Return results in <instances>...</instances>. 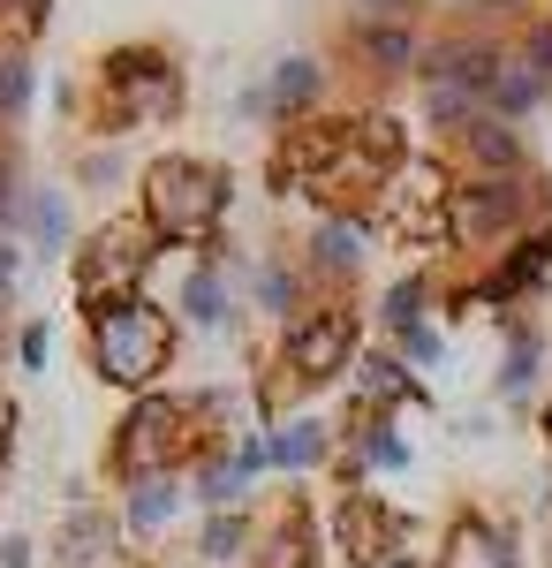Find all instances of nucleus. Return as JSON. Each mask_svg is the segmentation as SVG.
Masks as SVG:
<instances>
[{
  "label": "nucleus",
  "mask_w": 552,
  "mask_h": 568,
  "mask_svg": "<svg viewBox=\"0 0 552 568\" xmlns=\"http://www.w3.org/2000/svg\"><path fill=\"white\" fill-rule=\"evenodd\" d=\"M91 364L114 387H152L174 364V318L160 304H144V296L122 311H99L91 318Z\"/></svg>",
  "instance_id": "7ed1b4c3"
},
{
  "label": "nucleus",
  "mask_w": 552,
  "mask_h": 568,
  "mask_svg": "<svg viewBox=\"0 0 552 568\" xmlns=\"http://www.w3.org/2000/svg\"><path fill=\"white\" fill-rule=\"evenodd\" d=\"M227 197H235L227 168L190 160V152L182 160H160L144 175V227L160 243H213V227L227 220Z\"/></svg>",
  "instance_id": "f03ea898"
},
{
  "label": "nucleus",
  "mask_w": 552,
  "mask_h": 568,
  "mask_svg": "<svg viewBox=\"0 0 552 568\" xmlns=\"http://www.w3.org/2000/svg\"><path fill=\"white\" fill-rule=\"evenodd\" d=\"M23 99H31V69L23 61H0V114H23Z\"/></svg>",
  "instance_id": "bb28decb"
},
{
  "label": "nucleus",
  "mask_w": 552,
  "mask_h": 568,
  "mask_svg": "<svg viewBox=\"0 0 552 568\" xmlns=\"http://www.w3.org/2000/svg\"><path fill=\"white\" fill-rule=\"evenodd\" d=\"M364 235H371L364 213H334L318 227V243H310V265H318V273H356V265H364Z\"/></svg>",
  "instance_id": "4468645a"
},
{
  "label": "nucleus",
  "mask_w": 552,
  "mask_h": 568,
  "mask_svg": "<svg viewBox=\"0 0 552 568\" xmlns=\"http://www.w3.org/2000/svg\"><path fill=\"white\" fill-rule=\"evenodd\" d=\"M182 106V69H174L160 45H129L106 53V122L114 130H152Z\"/></svg>",
  "instance_id": "0eeeda50"
},
{
  "label": "nucleus",
  "mask_w": 552,
  "mask_h": 568,
  "mask_svg": "<svg viewBox=\"0 0 552 568\" xmlns=\"http://www.w3.org/2000/svg\"><path fill=\"white\" fill-rule=\"evenodd\" d=\"M31 227H39V243H61V235H69V213H61V197H31Z\"/></svg>",
  "instance_id": "cd10ccee"
},
{
  "label": "nucleus",
  "mask_w": 552,
  "mask_h": 568,
  "mask_svg": "<svg viewBox=\"0 0 552 568\" xmlns=\"http://www.w3.org/2000/svg\"><path fill=\"white\" fill-rule=\"evenodd\" d=\"M371 227L393 251H454V182H447V168H431V160L425 168H401L386 182Z\"/></svg>",
  "instance_id": "20e7f679"
},
{
  "label": "nucleus",
  "mask_w": 552,
  "mask_h": 568,
  "mask_svg": "<svg viewBox=\"0 0 552 568\" xmlns=\"http://www.w3.org/2000/svg\"><path fill=\"white\" fill-rule=\"evenodd\" d=\"M257 296H265V311H288V318H296V281H288L280 265H265V273H257Z\"/></svg>",
  "instance_id": "a878e982"
},
{
  "label": "nucleus",
  "mask_w": 552,
  "mask_h": 568,
  "mask_svg": "<svg viewBox=\"0 0 552 568\" xmlns=\"http://www.w3.org/2000/svg\"><path fill=\"white\" fill-rule=\"evenodd\" d=\"M401 122L386 114H356V122H303V130L280 136V160H273V182L280 190H303L334 213H356V197H386V182L401 175Z\"/></svg>",
  "instance_id": "f257e3e1"
},
{
  "label": "nucleus",
  "mask_w": 552,
  "mask_h": 568,
  "mask_svg": "<svg viewBox=\"0 0 552 568\" xmlns=\"http://www.w3.org/2000/svg\"><path fill=\"white\" fill-rule=\"evenodd\" d=\"M417 394H425V387H417L401 364L371 356V364H364V379H356V409H364V402H371V409H393V402H417Z\"/></svg>",
  "instance_id": "f3484780"
},
{
  "label": "nucleus",
  "mask_w": 552,
  "mask_h": 568,
  "mask_svg": "<svg viewBox=\"0 0 552 568\" xmlns=\"http://www.w3.org/2000/svg\"><path fill=\"white\" fill-rule=\"evenodd\" d=\"M530 69L552 84V23H538V31H530Z\"/></svg>",
  "instance_id": "c85d7f7f"
},
{
  "label": "nucleus",
  "mask_w": 552,
  "mask_h": 568,
  "mask_svg": "<svg viewBox=\"0 0 552 568\" xmlns=\"http://www.w3.org/2000/svg\"><path fill=\"white\" fill-rule=\"evenodd\" d=\"M182 311H190L197 326H219V318H227V288H219L213 265H197V273H190V288H182Z\"/></svg>",
  "instance_id": "aec40b11"
},
{
  "label": "nucleus",
  "mask_w": 552,
  "mask_h": 568,
  "mask_svg": "<svg viewBox=\"0 0 552 568\" xmlns=\"http://www.w3.org/2000/svg\"><path fill=\"white\" fill-rule=\"evenodd\" d=\"M99 546H106V524L99 516H76L69 524V561H99Z\"/></svg>",
  "instance_id": "393cba45"
},
{
  "label": "nucleus",
  "mask_w": 552,
  "mask_h": 568,
  "mask_svg": "<svg viewBox=\"0 0 552 568\" xmlns=\"http://www.w3.org/2000/svg\"><path fill=\"white\" fill-rule=\"evenodd\" d=\"M530 364H538V334H514L508 372H500V394H522V387H530Z\"/></svg>",
  "instance_id": "5701e85b"
},
{
  "label": "nucleus",
  "mask_w": 552,
  "mask_h": 568,
  "mask_svg": "<svg viewBox=\"0 0 552 568\" xmlns=\"http://www.w3.org/2000/svg\"><path fill=\"white\" fill-rule=\"evenodd\" d=\"M257 568H318V538H310V516H303V500H288L273 530H265V546H257Z\"/></svg>",
  "instance_id": "f8f14e48"
},
{
  "label": "nucleus",
  "mask_w": 552,
  "mask_h": 568,
  "mask_svg": "<svg viewBox=\"0 0 552 568\" xmlns=\"http://www.w3.org/2000/svg\"><path fill=\"white\" fill-rule=\"evenodd\" d=\"M417 304H425V281L409 273V281L386 296V326H393V334H417Z\"/></svg>",
  "instance_id": "4be33fe9"
},
{
  "label": "nucleus",
  "mask_w": 552,
  "mask_h": 568,
  "mask_svg": "<svg viewBox=\"0 0 552 568\" xmlns=\"http://www.w3.org/2000/svg\"><path fill=\"white\" fill-rule=\"evenodd\" d=\"M545 425H552V417H545Z\"/></svg>",
  "instance_id": "f704fd0d"
},
{
  "label": "nucleus",
  "mask_w": 552,
  "mask_h": 568,
  "mask_svg": "<svg viewBox=\"0 0 552 568\" xmlns=\"http://www.w3.org/2000/svg\"><path fill=\"white\" fill-rule=\"evenodd\" d=\"M0 554H8V568H31V546H23V538H8Z\"/></svg>",
  "instance_id": "2f4dec72"
},
{
  "label": "nucleus",
  "mask_w": 552,
  "mask_h": 568,
  "mask_svg": "<svg viewBox=\"0 0 552 568\" xmlns=\"http://www.w3.org/2000/svg\"><path fill=\"white\" fill-rule=\"evenodd\" d=\"M522 213H530V190L514 175L454 182V243H500L508 227H522Z\"/></svg>",
  "instance_id": "9d476101"
},
{
  "label": "nucleus",
  "mask_w": 552,
  "mask_h": 568,
  "mask_svg": "<svg viewBox=\"0 0 552 568\" xmlns=\"http://www.w3.org/2000/svg\"><path fill=\"white\" fill-rule=\"evenodd\" d=\"M152 227L144 220H114V227H99L84 251H76V304L99 318V311H122L136 304V281L152 273Z\"/></svg>",
  "instance_id": "39448f33"
},
{
  "label": "nucleus",
  "mask_w": 552,
  "mask_h": 568,
  "mask_svg": "<svg viewBox=\"0 0 552 568\" xmlns=\"http://www.w3.org/2000/svg\"><path fill=\"white\" fill-rule=\"evenodd\" d=\"M545 273H552V235H530V243H514V258L500 265L477 296H484V304H508V296H522V288H538Z\"/></svg>",
  "instance_id": "ddd939ff"
},
{
  "label": "nucleus",
  "mask_w": 552,
  "mask_h": 568,
  "mask_svg": "<svg viewBox=\"0 0 552 568\" xmlns=\"http://www.w3.org/2000/svg\"><path fill=\"white\" fill-rule=\"evenodd\" d=\"M334 538L356 568H409L417 561V524L401 508H386L379 493H348L334 516Z\"/></svg>",
  "instance_id": "1a4fd4ad"
},
{
  "label": "nucleus",
  "mask_w": 552,
  "mask_h": 568,
  "mask_svg": "<svg viewBox=\"0 0 552 568\" xmlns=\"http://www.w3.org/2000/svg\"><path fill=\"white\" fill-rule=\"evenodd\" d=\"M326 447H334V439H326V425H310V417H303V425H288V433L273 439V463L310 470V463H326Z\"/></svg>",
  "instance_id": "6ab92c4d"
},
{
  "label": "nucleus",
  "mask_w": 552,
  "mask_h": 568,
  "mask_svg": "<svg viewBox=\"0 0 552 568\" xmlns=\"http://www.w3.org/2000/svg\"><path fill=\"white\" fill-rule=\"evenodd\" d=\"M257 91H265V114H273V122H296L303 106L326 91V69H318L310 53H288V61H280V69H273Z\"/></svg>",
  "instance_id": "9b49d317"
},
{
  "label": "nucleus",
  "mask_w": 552,
  "mask_h": 568,
  "mask_svg": "<svg viewBox=\"0 0 552 568\" xmlns=\"http://www.w3.org/2000/svg\"><path fill=\"white\" fill-rule=\"evenodd\" d=\"M538 99H545V77H538V69H522V61H508V69H500V84H492V99H484V114H500V122H508V114H530Z\"/></svg>",
  "instance_id": "a211bd4d"
},
{
  "label": "nucleus",
  "mask_w": 552,
  "mask_h": 568,
  "mask_svg": "<svg viewBox=\"0 0 552 568\" xmlns=\"http://www.w3.org/2000/svg\"><path fill=\"white\" fill-rule=\"evenodd\" d=\"M167 516H174V485L167 478H144L136 493H129V524L136 530H160Z\"/></svg>",
  "instance_id": "412c9836"
},
{
  "label": "nucleus",
  "mask_w": 552,
  "mask_h": 568,
  "mask_svg": "<svg viewBox=\"0 0 552 568\" xmlns=\"http://www.w3.org/2000/svg\"><path fill=\"white\" fill-rule=\"evenodd\" d=\"M8 213H16V190H8V168H0V227H8Z\"/></svg>",
  "instance_id": "72a5a7b5"
},
{
  "label": "nucleus",
  "mask_w": 552,
  "mask_h": 568,
  "mask_svg": "<svg viewBox=\"0 0 552 568\" xmlns=\"http://www.w3.org/2000/svg\"><path fill=\"white\" fill-rule=\"evenodd\" d=\"M356 53H364V61H379L386 77H401V69H417V61H425L417 39H409L401 23H364V31H356Z\"/></svg>",
  "instance_id": "dca6fc26"
},
{
  "label": "nucleus",
  "mask_w": 552,
  "mask_h": 568,
  "mask_svg": "<svg viewBox=\"0 0 552 568\" xmlns=\"http://www.w3.org/2000/svg\"><path fill=\"white\" fill-rule=\"evenodd\" d=\"M190 433H197V402H174V394H144L122 417V439H114V470L122 478H167L174 463L190 455Z\"/></svg>",
  "instance_id": "423d86ee"
},
{
  "label": "nucleus",
  "mask_w": 552,
  "mask_h": 568,
  "mask_svg": "<svg viewBox=\"0 0 552 568\" xmlns=\"http://www.w3.org/2000/svg\"><path fill=\"white\" fill-rule=\"evenodd\" d=\"M364 16H371V23H401V16H409V0H364Z\"/></svg>",
  "instance_id": "c756f323"
},
{
  "label": "nucleus",
  "mask_w": 552,
  "mask_h": 568,
  "mask_svg": "<svg viewBox=\"0 0 552 568\" xmlns=\"http://www.w3.org/2000/svg\"><path fill=\"white\" fill-rule=\"evenodd\" d=\"M235 546H243V516L219 508L213 524H205V554H213V561H235Z\"/></svg>",
  "instance_id": "b1692460"
},
{
  "label": "nucleus",
  "mask_w": 552,
  "mask_h": 568,
  "mask_svg": "<svg viewBox=\"0 0 552 568\" xmlns=\"http://www.w3.org/2000/svg\"><path fill=\"white\" fill-rule=\"evenodd\" d=\"M0 8H23V31H39V23H45V0H0Z\"/></svg>",
  "instance_id": "7c9ffc66"
},
{
  "label": "nucleus",
  "mask_w": 552,
  "mask_h": 568,
  "mask_svg": "<svg viewBox=\"0 0 552 568\" xmlns=\"http://www.w3.org/2000/svg\"><path fill=\"white\" fill-rule=\"evenodd\" d=\"M462 144H469V160H477L484 175H514V168H522V144L508 136L500 114H477V122L462 130Z\"/></svg>",
  "instance_id": "2eb2a0df"
},
{
  "label": "nucleus",
  "mask_w": 552,
  "mask_h": 568,
  "mask_svg": "<svg viewBox=\"0 0 552 568\" xmlns=\"http://www.w3.org/2000/svg\"><path fill=\"white\" fill-rule=\"evenodd\" d=\"M356 334H364L356 304H303L296 318H288V342H280L288 379H296V387H326V379H340L348 356H356Z\"/></svg>",
  "instance_id": "6e6552de"
},
{
  "label": "nucleus",
  "mask_w": 552,
  "mask_h": 568,
  "mask_svg": "<svg viewBox=\"0 0 552 568\" xmlns=\"http://www.w3.org/2000/svg\"><path fill=\"white\" fill-rule=\"evenodd\" d=\"M16 265H23V258H16V243H0V288L16 281Z\"/></svg>",
  "instance_id": "473e14b6"
}]
</instances>
